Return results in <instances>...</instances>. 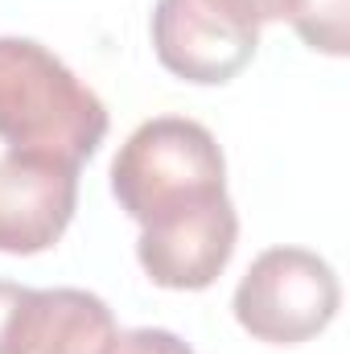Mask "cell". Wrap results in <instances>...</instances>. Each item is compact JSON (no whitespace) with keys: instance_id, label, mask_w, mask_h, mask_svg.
Returning a JSON list of instances; mask_svg holds the SVG:
<instances>
[{"instance_id":"obj_1","label":"cell","mask_w":350,"mask_h":354,"mask_svg":"<svg viewBox=\"0 0 350 354\" xmlns=\"http://www.w3.org/2000/svg\"><path fill=\"white\" fill-rule=\"evenodd\" d=\"M107 136V107L42 41L0 37V140L83 165Z\"/></svg>"},{"instance_id":"obj_2","label":"cell","mask_w":350,"mask_h":354,"mask_svg":"<svg viewBox=\"0 0 350 354\" xmlns=\"http://www.w3.org/2000/svg\"><path fill=\"white\" fill-rule=\"evenodd\" d=\"M111 194L140 227L227 194V161L210 128L185 115H157L140 124L111 161Z\"/></svg>"},{"instance_id":"obj_3","label":"cell","mask_w":350,"mask_h":354,"mask_svg":"<svg viewBox=\"0 0 350 354\" xmlns=\"http://www.w3.org/2000/svg\"><path fill=\"white\" fill-rule=\"evenodd\" d=\"M342 305L334 268L305 248H268L235 288V322L268 346H301L317 338Z\"/></svg>"},{"instance_id":"obj_4","label":"cell","mask_w":350,"mask_h":354,"mask_svg":"<svg viewBox=\"0 0 350 354\" xmlns=\"http://www.w3.org/2000/svg\"><path fill=\"white\" fill-rule=\"evenodd\" d=\"M235 239H239V214L227 194H214L145 223L136 239V260L153 284L174 292H198L210 288L231 264Z\"/></svg>"},{"instance_id":"obj_5","label":"cell","mask_w":350,"mask_h":354,"mask_svg":"<svg viewBox=\"0 0 350 354\" xmlns=\"http://www.w3.org/2000/svg\"><path fill=\"white\" fill-rule=\"evenodd\" d=\"M256 46L260 29L243 25L214 0H157L153 50L181 83L223 87L252 62Z\"/></svg>"},{"instance_id":"obj_6","label":"cell","mask_w":350,"mask_h":354,"mask_svg":"<svg viewBox=\"0 0 350 354\" xmlns=\"http://www.w3.org/2000/svg\"><path fill=\"white\" fill-rule=\"evenodd\" d=\"M79 206V165L8 149L0 157V252L37 256L62 239Z\"/></svg>"},{"instance_id":"obj_7","label":"cell","mask_w":350,"mask_h":354,"mask_svg":"<svg viewBox=\"0 0 350 354\" xmlns=\"http://www.w3.org/2000/svg\"><path fill=\"white\" fill-rule=\"evenodd\" d=\"M116 338L103 297L87 288H25L4 354H111Z\"/></svg>"},{"instance_id":"obj_8","label":"cell","mask_w":350,"mask_h":354,"mask_svg":"<svg viewBox=\"0 0 350 354\" xmlns=\"http://www.w3.org/2000/svg\"><path fill=\"white\" fill-rule=\"evenodd\" d=\"M309 50L342 58L350 50V0H297L288 12Z\"/></svg>"},{"instance_id":"obj_9","label":"cell","mask_w":350,"mask_h":354,"mask_svg":"<svg viewBox=\"0 0 350 354\" xmlns=\"http://www.w3.org/2000/svg\"><path fill=\"white\" fill-rule=\"evenodd\" d=\"M111 354H194L169 330H128L116 338Z\"/></svg>"},{"instance_id":"obj_10","label":"cell","mask_w":350,"mask_h":354,"mask_svg":"<svg viewBox=\"0 0 350 354\" xmlns=\"http://www.w3.org/2000/svg\"><path fill=\"white\" fill-rule=\"evenodd\" d=\"M214 4L227 8L231 17H239L243 25L264 29V25H272V21H284V17L293 12L297 0H214Z\"/></svg>"},{"instance_id":"obj_11","label":"cell","mask_w":350,"mask_h":354,"mask_svg":"<svg viewBox=\"0 0 350 354\" xmlns=\"http://www.w3.org/2000/svg\"><path fill=\"white\" fill-rule=\"evenodd\" d=\"M21 297H25L21 284L0 280V354L8 351V334H12V317H17V309H21Z\"/></svg>"}]
</instances>
